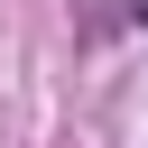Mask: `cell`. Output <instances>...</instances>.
Segmentation results:
<instances>
[{"mask_svg": "<svg viewBox=\"0 0 148 148\" xmlns=\"http://www.w3.org/2000/svg\"><path fill=\"white\" fill-rule=\"evenodd\" d=\"M130 28H148V0H130Z\"/></svg>", "mask_w": 148, "mask_h": 148, "instance_id": "6da1fadb", "label": "cell"}]
</instances>
